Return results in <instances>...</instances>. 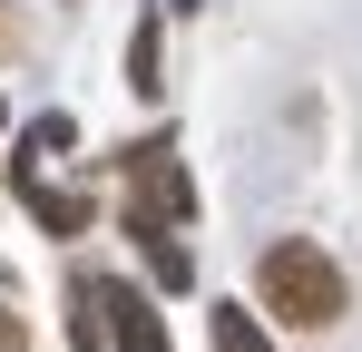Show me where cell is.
Instances as JSON below:
<instances>
[{
	"label": "cell",
	"instance_id": "2",
	"mask_svg": "<svg viewBox=\"0 0 362 352\" xmlns=\"http://www.w3.org/2000/svg\"><path fill=\"white\" fill-rule=\"evenodd\" d=\"M196 216V176L167 137H137L127 147V235H177Z\"/></svg>",
	"mask_w": 362,
	"mask_h": 352
},
{
	"label": "cell",
	"instance_id": "7",
	"mask_svg": "<svg viewBox=\"0 0 362 352\" xmlns=\"http://www.w3.org/2000/svg\"><path fill=\"white\" fill-rule=\"evenodd\" d=\"M127 69H137V88H157V20L137 30V49H127Z\"/></svg>",
	"mask_w": 362,
	"mask_h": 352
},
{
	"label": "cell",
	"instance_id": "6",
	"mask_svg": "<svg viewBox=\"0 0 362 352\" xmlns=\"http://www.w3.org/2000/svg\"><path fill=\"white\" fill-rule=\"evenodd\" d=\"M137 245H147V274H157L167 293H177L186 274H196V264H186V245H177V235H137Z\"/></svg>",
	"mask_w": 362,
	"mask_h": 352
},
{
	"label": "cell",
	"instance_id": "9",
	"mask_svg": "<svg viewBox=\"0 0 362 352\" xmlns=\"http://www.w3.org/2000/svg\"><path fill=\"white\" fill-rule=\"evenodd\" d=\"M0 49H10V10H0Z\"/></svg>",
	"mask_w": 362,
	"mask_h": 352
},
{
	"label": "cell",
	"instance_id": "1",
	"mask_svg": "<svg viewBox=\"0 0 362 352\" xmlns=\"http://www.w3.org/2000/svg\"><path fill=\"white\" fill-rule=\"evenodd\" d=\"M255 303H264L274 323H294V333H323V323L353 313V284H343V264H333L323 245L284 235V245L255 254Z\"/></svg>",
	"mask_w": 362,
	"mask_h": 352
},
{
	"label": "cell",
	"instance_id": "3",
	"mask_svg": "<svg viewBox=\"0 0 362 352\" xmlns=\"http://www.w3.org/2000/svg\"><path fill=\"white\" fill-rule=\"evenodd\" d=\"M108 343H118V352H167V323H157V303H147V293L108 284Z\"/></svg>",
	"mask_w": 362,
	"mask_h": 352
},
{
	"label": "cell",
	"instance_id": "10",
	"mask_svg": "<svg viewBox=\"0 0 362 352\" xmlns=\"http://www.w3.org/2000/svg\"><path fill=\"white\" fill-rule=\"evenodd\" d=\"M0 117H10V108H0Z\"/></svg>",
	"mask_w": 362,
	"mask_h": 352
},
{
	"label": "cell",
	"instance_id": "4",
	"mask_svg": "<svg viewBox=\"0 0 362 352\" xmlns=\"http://www.w3.org/2000/svg\"><path fill=\"white\" fill-rule=\"evenodd\" d=\"M20 196H30V216H40L49 235H78V225H88V206H78L69 186H49L40 167H20Z\"/></svg>",
	"mask_w": 362,
	"mask_h": 352
},
{
	"label": "cell",
	"instance_id": "8",
	"mask_svg": "<svg viewBox=\"0 0 362 352\" xmlns=\"http://www.w3.org/2000/svg\"><path fill=\"white\" fill-rule=\"evenodd\" d=\"M30 343V333H20V313H0V352H20Z\"/></svg>",
	"mask_w": 362,
	"mask_h": 352
},
{
	"label": "cell",
	"instance_id": "5",
	"mask_svg": "<svg viewBox=\"0 0 362 352\" xmlns=\"http://www.w3.org/2000/svg\"><path fill=\"white\" fill-rule=\"evenodd\" d=\"M206 323H216V352H284L264 323H255V303H216Z\"/></svg>",
	"mask_w": 362,
	"mask_h": 352
}]
</instances>
